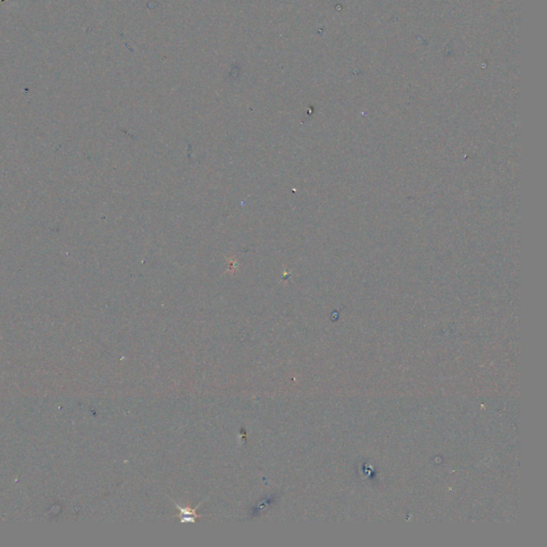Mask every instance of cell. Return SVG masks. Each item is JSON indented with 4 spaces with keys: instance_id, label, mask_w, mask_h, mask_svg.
I'll list each match as a JSON object with an SVG mask.
<instances>
[{
    "instance_id": "1",
    "label": "cell",
    "mask_w": 547,
    "mask_h": 547,
    "mask_svg": "<svg viewBox=\"0 0 547 547\" xmlns=\"http://www.w3.org/2000/svg\"><path fill=\"white\" fill-rule=\"evenodd\" d=\"M175 505L180 510V519H181L182 523H193L196 521L197 517L202 516V515L197 514V507L191 509V507H180V505L175 503Z\"/></svg>"
}]
</instances>
